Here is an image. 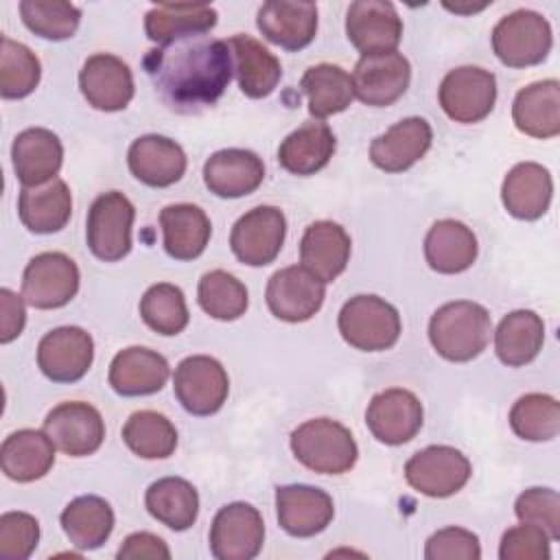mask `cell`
Segmentation results:
<instances>
[{"mask_svg": "<svg viewBox=\"0 0 560 560\" xmlns=\"http://www.w3.org/2000/svg\"><path fill=\"white\" fill-rule=\"evenodd\" d=\"M144 70L166 105L192 112L214 105L225 92L232 79V52L223 39L190 35L149 50Z\"/></svg>", "mask_w": 560, "mask_h": 560, "instance_id": "obj_1", "label": "cell"}, {"mask_svg": "<svg viewBox=\"0 0 560 560\" xmlns=\"http://www.w3.org/2000/svg\"><path fill=\"white\" fill-rule=\"evenodd\" d=\"M429 339L440 357L455 363L470 361L490 341V315L481 304L468 300L442 304L431 315Z\"/></svg>", "mask_w": 560, "mask_h": 560, "instance_id": "obj_2", "label": "cell"}, {"mask_svg": "<svg viewBox=\"0 0 560 560\" xmlns=\"http://www.w3.org/2000/svg\"><path fill=\"white\" fill-rule=\"evenodd\" d=\"M291 451L300 464L322 475H343L359 457L352 433L330 418L302 422L291 433Z\"/></svg>", "mask_w": 560, "mask_h": 560, "instance_id": "obj_3", "label": "cell"}, {"mask_svg": "<svg viewBox=\"0 0 560 560\" xmlns=\"http://www.w3.org/2000/svg\"><path fill=\"white\" fill-rule=\"evenodd\" d=\"M339 332L357 350L381 352L398 341L400 315L378 295H354L339 311Z\"/></svg>", "mask_w": 560, "mask_h": 560, "instance_id": "obj_4", "label": "cell"}, {"mask_svg": "<svg viewBox=\"0 0 560 560\" xmlns=\"http://www.w3.org/2000/svg\"><path fill=\"white\" fill-rule=\"evenodd\" d=\"M549 22L529 9H518L497 22L492 28V48L501 63L527 68L540 63L551 50Z\"/></svg>", "mask_w": 560, "mask_h": 560, "instance_id": "obj_5", "label": "cell"}, {"mask_svg": "<svg viewBox=\"0 0 560 560\" xmlns=\"http://www.w3.org/2000/svg\"><path fill=\"white\" fill-rule=\"evenodd\" d=\"M133 217V203L122 192L109 190L96 197L90 206L85 223L90 252L105 262L125 258L131 249Z\"/></svg>", "mask_w": 560, "mask_h": 560, "instance_id": "obj_6", "label": "cell"}, {"mask_svg": "<svg viewBox=\"0 0 560 560\" xmlns=\"http://www.w3.org/2000/svg\"><path fill=\"white\" fill-rule=\"evenodd\" d=\"M173 389L182 407L192 416L217 413L230 392L225 368L206 354L186 357L173 376Z\"/></svg>", "mask_w": 560, "mask_h": 560, "instance_id": "obj_7", "label": "cell"}, {"mask_svg": "<svg viewBox=\"0 0 560 560\" xmlns=\"http://www.w3.org/2000/svg\"><path fill=\"white\" fill-rule=\"evenodd\" d=\"M440 105L455 122L483 120L497 101V79L490 70L462 66L451 70L440 83Z\"/></svg>", "mask_w": 560, "mask_h": 560, "instance_id": "obj_8", "label": "cell"}, {"mask_svg": "<svg viewBox=\"0 0 560 560\" xmlns=\"http://www.w3.org/2000/svg\"><path fill=\"white\" fill-rule=\"evenodd\" d=\"M468 477L470 462L453 446H427L405 464L407 483L427 497H451L466 486Z\"/></svg>", "mask_w": 560, "mask_h": 560, "instance_id": "obj_9", "label": "cell"}, {"mask_svg": "<svg viewBox=\"0 0 560 560\" xmlns=\"http://www.w3.org/2000/svg\"><path fill=\"white\" fill-rule=\"evenodd\" d=\"M287 234V219L276 206H258L245 212L232 228L230 247L249 267H265L276 260Z\"/></svg>", "mask_w": 560, "mask_h": 560, "instance_id": "obj_10", "label": "cell"}, {"mask_svg": "<svg viewBox=\"0 0 560 560\" xmlns=\"http://www.w3.org/2000/svg\"><path fill=\"white\" fill-rule=\"evenodd\" d=\"M79 291V269L61 252H44L28 260L22 276V298L35 308L66 306Z\"/></svg>", "mask_w": 560, "mask_h": 560, "instance_id": "obj_11", "label": "cell"}, {"mask_svg": "<svg viewBox=\"0 0 560 560\" xmlns=\"http://www.w3.org/2000/svg\"><path fill=\"white\" fill-rule=\"evenodd\" d=\"M265 540L260 512L249 503H230L221 508L210 527V551L219 560H252Z\"/></svg>", "mask_w": 560, "mask_h": 560, "instance_id": "obj_12", "label": "cell"}, {"mask_svg": "<svg viewBox=\"0 0 560 560\" xmlns=\"http://www.w3.org/2000/svg\"><path fill=\"white\" fill-rule=\"evenodd\" d=\"M44 431L52 444L70 457H85L98 451L105 438V422L96 407L70 400L48 411Z\"/></svg>", "mask_w": 560, "mask_h": 560, "instance_id": "obj_13", "label": "cell"}, {"mask_svg": "<svg viewBox=\"0 0 560 560\" xmlns=\"http://www.w3.org/2000/svg\"><path fill=\"white\" fill-rule=\"evenodd\" d=\"M324 282L302 265H291L276 271L267 282V306L282 322H306L324 304Z\"/></svg>", "mask_w": 560, "mask_h": 560, "instance_id": "obj_14", "label": "cell"}, {"mask_svg": "<svg viewBox=\"0 0 560 560\" xmlns=\"http://www.w3.org/2000/svg\"><path fill=\"white\" fill-rule=\"evenodd\" d=\"M411 81V66L400 52L363 55L352 72L354 96L372 107H385L398 101Z\"/></svg>", "mask_w": 560, "mask_h": 560, "instance_id": "obj_15", "label": "cell"}, {"mask_svg": "<svg viewBox=\"0 0 560 560\" xmlns=\"http://www.w3.org/2000/svg\"><path fill=\"white\" fill-rule=\"evenodd\" d=\"M94 359V341L79 326L46 332L37 346V365L55 383H74L85 376Z\"/></svg>", "mask_w": 560, "mask_h": 560, "instance_id": "obj_16", "label": "cell"}, {"mask_svg": "<svg viewBox=\"0 0 560 560\" xmlns=\"http://www.w3.org/2000/svg\"><path fill=\"white\" fill-rule=\"evenodd\" d=\"M346 35L363 55L392 52L400 44L402 22L392 2L359 0L346 13Z\"/></svg>", "mask_w": 560, "mask_h": 560, "instance_id": "obj_17", "label": "cell"}, {"mask_svg": "<svg viewBox=\"0 0 560 560\" xmlns=\"http://www.w3.org/2000/svg\"><path fill=\"white\" fill-rule=\"evenodd\" d=\"M365 424L378 442L392 446L405 444L422 427V405L409 389H385L370 400Z\"/></svg>", "mask_w": 560, "mask_h": 560, "instance_id": "obj_18", "label": "cell"}, {"mask_svg": "<svg viewBox=\"0 0 560 560\" xmlns=\"http://www.w3.org/2000/svg\"><path fill=\"white\" fill-rule=\"evenodd\" d=\"M79 88L85 101L101 112H118L133 98V77L129 66L109 52L85 59L79 72Z\"/></svg>", "mask_w": 560, "mask_h": 560, "instance_id": "obj_19", "label": "cell"}, {"mask_svg": "<svg viewBox=\"0 0 560 560\" xmlns=\"http://www.w3.org/2000/svg\"><path fill=\"white\" fill-rule=\"evenodd\" d=\"M276 510L280 527L298 538L324 532L335 514L328 492L302 483L280 486L276 490Z\"/></svg>", "mask_w": 560, "mask_h": 560, "instance_id": "obj_20", "label": "cell"}, {"mask_svg": "<svg viewBox=\"0 0 560 560\" xmlns=\"http://www.w3.org/2000/svg\"><path fill=\"white\" fill-rule=\"evenodd\" d=\"M127 162L131 175L153 188L171 186L186 173L184 149L175 140L158 133L133 140L127 151Z\"/></svg>", "mask_w": 560, "mask_h": 560, "instance_id": "obj_21", "label": "cell"}, {"mask_svg": "<svg viewBox=\"0 0 560 560\" xmlns=\"http://www.w3.org/2000/svg\"><path fill=\"white\" fill-rule=\"evenodd\" d=\"M431 140V125L420 116H411L372 140L370 160L385 173H400L413 166L429 151Z\"/></svg>", "mask_w": 560, "mask_h": 560, "instance_id": "obj_22", "label": "cell"}, {"mask_svg": "<svg viewBox=\"0 0 560 560\" xmlns=\"http://www.w3.org/2000/svg\"><path fill=\"white\" fill-rule=\"evenodd\" d=\"M265 179L262 160L247 149H223L203 164V182L217 197L236 199L254 192Z\"/></svg>", "mask_w": 560, "mask_h": 560, "instance_id": "obj_23", "label": "cell"}, {"mask_svg": "<svg viewBox=\"0 0 560 560\" xmlns=\"http://www.w3.org/2000/svg\"><path fill=\"white\" fill-rule=\"evenodd\" d=\"M256 24L269 42L287 50H300L315 37L317 7L302 0H269L258 9Z\"/></svg>", "mask_w": 560, "mask_h": 560, "instance_id": "obj_24", "label": "cell"}, {"mask_svg": "<svg viewBox=\"0 0 560 560\" xmlns=\"http://www.w3.org/2000/svg\"><path fill=\"white\" fill-rule=\"evenodd\" d=\"M11 158L13 171L24 186H42L59 173L63 147L50 129L31 127L15 136Z\"/></svg>", "mask_w": 560, "mask_h": 560, "instance_id": "obj_25", "label": "cell"}, {"mask_svg": "<svg viewBox=\"0 0 560 560\" xmlns=\"http://www.w3.org/2000/svg\"><path fill=\"white\" fill-rule=\"evenodd\" d=\"M350 236L335 221H315L300 243V262L317 280L332 282L348 265Z\"/></svg>", "mask_w": 560, "mask_h": 560, "instance_id": "obj_26", "label": "cell"}, {"mask_svg": "<svg viewBox=\"0 0 560 560\" xmlns=\"http://www.w3.org/2000/svg\"><path fill=\"white\" fill-rule=\"evenodd\" d=\"M168 381L166 359L149 348L131 346L120 350L109 365V385L120 396L155 394Z\"/></svg>", "mask_w": 560, "mask_h": 560, "instance_id": "obj_27", "label": "cell"}, {"mask_svg": "<svg viewBox=\"0 0 560 560\" xmlns=\"http://www.w3.org/2000/svg\"><path fill=\"white\" fill-rule=\"evenodd\" d=\"M553 182L549 171L536 162L516 164L503 179L501 199L505 210L523 221L542 217L551 203Z\"/></svg>", "mask_w": 560, "mask_h": 560, "instance_id": "obj_28", "label": "cell"}, {"mask_svg": "<svg viewBox=\"0 0 560 560\" xmlns=\"http://www.w3.org/2000/svg\"><path fill=\"white\" fill-rule=\"evenodd\" d=\"M22 223L35 234H52L66 228L72 214L70 188L63 179H50L42 186H24L18 199Z\"/></svg>", "mask_w": 560, "mask_h": 560, "instance_id": "obj_29", "label": "cell"}, {"mask_svg": "<svg viewBox=\"0 0 560 560\" xmlns=\"http://www.w3.org/2000/svg\"><path fill=\"white\" fill-rule=\"evenodd\" d=\"M2 472L20 483L42 479L55 464V444L44 431L22 429L11 433L0 448Z\"/></svg>", "mask_w": 560, "mask_h": 560, "instance_id": "obj_30", "label": "cell"}, {"mask_svg": "<svg viewBox=\"0 0 560 560\" xmlns=\"http://www.w3.org/2000/svg\"><path fill=\"white\" fill-rule=\"evenodd\" d=\"M518 131L532 138H553L560 133V83L556 79L536 81L523 88L512 105Z\"/></svg>", "mask_w": 560, "mask_h": 560, "instance_id": "obj_31", "label": "cell"}, {"mask_svg": "<svg viewBox=\"0 0 560 560\" xmlns=\"http://www.w3.org/2000/svg\"><path fill=\"white\" fill-rule=\"evenodd\" d=\"M160 225L164 234V249L175 260L197 258L212 234L210 219L192 203H173L162 208Z\"/></svg>", "mask_w": 560, "mask_h": 560, "instance_id": "obj_32", "label": "cell"}, {"mask_svg": "<svg viewBox=\"0 0 560 560\" xmlns=\"http://www.w3.org/2000/svg\"><path fill=\"white\" fill-rule=\"evenodd\" d=\"M424 258L438 273L466 271L477 258V236L462 221H435L424 238Z\"/></svg>", "mask_w": 560, "mask_h": 560, "instance_id": "obj_33", "label": "cell"}, {"mask_svg": "<svg viewBox=\"0 0 560 560\" xmlns=\"http://www.w3.org/2000/svg\"><path fill=\"white\" fill-rule=\"evenodd\" d=\"M228 46L234 57V72L241 92L249 98L269 96L282 77L280 61L249 35H234Z\"/></svg>", "mask_w": 560, "mask_h": 560, "instance_id": "obj_34", "label": "cell"}, {"mask_svg": "<svg viewBox=\"0 0 560 560\" xmlns=\"http://www.w3.org/2000/svg\"><path fill=\"white\" fill-rule=\"evenodd\" d=\"M335 144V133L326 122H304L282 140L278 162L293 175H313L328 164Z\"/></svg>", "mask_w": 560, "mask_h": 560, "instance_id": "obj_35", "label": "cell"}, {"mask_svg": "<svg viewBox=\"0 0 560 560\" xmlns=\"http://www.w3.org/2000/svg\"><path fill=\"white\" fill-rule=\"evenodd\" d=\"M217 24V11L210 4L197 2H164L147 11L144 31L147 37L158 44H171L182 37L203 35Z\"/></svg>", "mask_w": 560, "mask_h": 560, "instance_id": "obj_36", "label": "cell"}, {"mask_svg": "<svg viewBox=\"0 0 560 560\" xmlns=\"http://www.w3.org/2000/svg\"><path fill=\"white\" fill-rule=\"evenodd\" d=\"M545 341V324L540 315L534 311L521 308L508 313L497 332H494V348L501 363L510 368L525 365L536 359Z\"/></svg>", "mask_w": 560, "mask_h": 560, "instance_id": "obj_37", "label": "cell"}, {"mask_svg": "<svg viewBox=\"0 0 560 560\" xmlns=\"http://www.w3.org/2000/svg\"><path fill=\"white\" fill-rule=\"evenodd\" d=\"M144 505L153 518L175 532L188 529L199 514L197 490L182 477L153 481L144 494Z\"/></svg>", "mask_w": 560, "mask_h": 560, "instance_id": "obj_38", "label": "cell"}, {"mask_svg": "<svg viewBox=\"0 0 560 560\" xmlns=\"http://www.w3.org/2000/svg\"><path fill=\"white\" fill-rule=\"evenodd\" d=\"M61 527L74 547L98 549L114 529V512L101 497H77L61 512Z\"/></svg>", "mask_w": 560, "mask_h": 560, "instance_id": "obj_39", "label": "cell"}, {"mask_svg": "<svg viewBox=\"0 0 560 560\" xmlns=\"http://www.w3.org/2000/svg\"><path fill=\"white\" fill-rule=\"evenodd\" d=\"M302 92L308 98V112L315 118H328L332 114L343 112L354 98L352 77L332 63L311 66L302 81Z\"/></svg>", "mask_w": 560, "mask_h": 560, "instance_id": "obj_40", "label": "cell"}, {"mask_svg": "<svg viewBox=\"0 0 560 560\" xmlns=\"http://www.w3.org/2000/svg\"><path fill=\"white\" fill-rule=\"evenodd\" d=\"M125 444L144 459H164L177 446V431L173 422L158 411L142 409L129 416L122 427Z\"/></svg>", "mask_w": 560, "mask_h": 560, "instance_id": "obj_41", "label": "cell"}, {"mask_svg": "<svg viewBox=\"0 0 560 560\" xmlns=\"http://www.w3.org/2000/svg\"><path fill=\"white\" fill-rule=\"evenodd\" d=\"M512 431L529 442H545L560 431V405L549 394H525L510 409Z\"/></svg>", "mask_w": 560, "mask_h": 560, "instance_id": "obj_42", "label": "cell"}, {"mask_svg": "<svg viewBox=\"0 0 560 560\" xmlns=\"http://www.w3.org/2000/svg\"><path fill=\"white\" fill-rule=\"evenodd\" d=\"M197 298L201 308L221 322H232L238 319L245 311H247V289L245 284L223 271V269H214L201 276L199 280V289H197Z\"/></svg>", "mask_w": 560, "mask_h": 560, "instance_id": "obj_43", "label": "cell"}, {"mask_svg": "<svg viewBox=\"0 0 560 560\" xmlns=\"http://www.w3.org/2000/svg\"><path fill=\"white\" fill-rule=\"evenodd\" d=\"M42 77V66L28 46L2 37L0 44V94L2 98L28 96Z\"/></svg>", "mask_w": 560, "mask_h": 560, "instance_id": "obj_44", "label": "cell"}, {"mask_svg": "<svg viewBox=\"0 0 560 560\" xmlns=\"http://www.w3.org/2000/svg\"><path fill=\"white\" fill-rule=\"evenodd\" d=\"M144 324L160 335H177L188 326V306L179 287L160 282L147 289L140 300Z\"/></svg>", "mask_w": 560, "mask_h": 560, "instance_id": "obj_45", "label": "cell"}, {"mask_svg": "<svg viewBox=\"0 0 560 560\" xmlns=\"http://www.w3.org/2000/svg\"><path fill=\"white\" fill-rule=\"evenodd\" d=\"M20 15L28 31L52 42L72 37L81 20V11L63 0H22Z\"/></svg>", "mask_w": 560, "mask_h": 560, "instance_id": "obj_46", "label": "cell"}, {"mask_svg": "<svg viewBox=\"0 0 560 560\" xmlns=\"http://www.w3.org/2000/svg\"><path fill=\"white\" fill-rule=\"evenodd\" d=\"M514 512L521 523L540 527L551 540L560 538V494L551 488H529L518 494Z\"/></svg>", "mask_w": 560, "mask_h": 560, "instance_id": "obj_47", "label": "cell"}, {"mask_svg": "<svg viewBox=\"0 0 560 560\" xmlns=\"http://www.w3.org/2000/svg\"><path fill=\"white\" fill-rule=\"evenodd\" d=\"M39 540V523L26 512L0 516V553L9 560H26Z\"/></svg>", "mask_w": 560, "mask_h": 560, "instance_id": "obj_48", "label": "cell"}, {"mask_svg": "<svg viewBox=\"0 0 560 560\" xmlns=\"http://www.w3.org/2000/svg\"><path fill=\"white\" fill-rule=\"evenodd\" d=\"M549 542L551 538L540 527L523 523L503 534L499 556L501 560H547Z\"/></svg>", "mask_w": 560, "mask_h": 560, "instance_id": "obj_49", "label": "cell"}, {"mask_svg": "<svg viewBox=\"0 0 560 560\" xmlns=\"http://www.w3.org/2000/svg\"><path fill=\"white\" fill-rule=\"evenodd\" d=\"M427 560H479V538L462 527H444L435 532L424 547Z\"/></svg>", "mask_w": 560, "mask_h": 560, "instance_id": "obj_50", "label": "cell"}, {"mask_svg": "<svg viewBox=\"0 0 560 560\" xmlns=\"http://www.w3.org/2000/svg\"><path fill=\"white\" fill-rule=\"evenodd\" d=\"M26 322L24 302L11 289H0V343H9L20 337Z\"/></svg>", "mask_w": 560, "mask_h": 560, "instance_id": "obj_51", "label": "cell"}, {"mask_svg": "<svg viewBox=\"0 0 560 560\" xmlns=\"http://www.w3.org/2000/svg\"><path fill=\"white\" fill-rule=\"evenodd\" d=\"M120 560H136V558H151V560H168L171 551L166 542L149 532H138L125 538L122 547L118 549Z\"/></svg>", "mask_w": 560, "mask_h": 560, "instance_id": "obj_52", "label": "cell"}]
</instances>
